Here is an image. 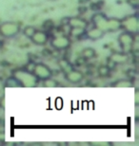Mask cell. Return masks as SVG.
Masks as SVG:
<instances>
[{
	"label": "cell",
	"instance_id": "obj_6",
	"mask_svg": "<svg viewBox=\"0 0 139 146\" xmlns=\"http://www.w3.org/2000/svg\"><path fill=\"white\" fill-rule=\"evenodd\" d=\"M118 42H119L121 48H123V50H129L131 49V48L134 45V37L132 35V33H121L119 36H118Z\"/></svg>",
	"mask_w": 139,
	"mask_h": 146
},
{
	"label": "cell",
	"instance_id": "obj_24",
	"mask_svg": "<svg viewBox=\"0 0 139 146\" xmlns=\"http://www.w3.org/2000/svg\"><path fill=\"white\" fill-rule=\"evenodd\" d=\"M43 27L46 29V31H51L52 28H54V23H52V20H48V21H46L44 23Z\"/></svg>",
	"mask_w": 139,
	"mask_h": 146
},
{
	"label": "cell",
	"instance_id": "obj_13",
	"mask_svg": "<svg viewBox=\"0 0 139 146\" xmlns=\"http://www.w3.org/2000/svg\"><path fill=\"white\" fill-rule=\"evenodd\" d=\"M59 66H60L61 70L64 72V74L73 69V66L71 65V63L69 62V61H67L66 59H62V60L59 61Z\"/></svg>",
	"mask_w": 139,
	"mask_h": 146
},
{
	"label": "cell",
	"instance_id": "obj_9",
	"mask_svg": "<svg viewBox=\"0 0 139 146\" xmlns=\"http://www.w3.org/2000/svg\"><path fill=\"white\" fill-rule=\"evenodd\" d=\"M65 78L71 84H79L84 79V75L81 71L73 69V70L65 73Z\"/></svg>",
	"mask_w": 139,
	"mask_h": 146
},
{
	"label": "cell",
	"instance_id": "obj_19",
	"mask_svg": "<svg viewBox=\"0 0 139 146\" xmlns=\"http://www.w3.org/2000/svg\"><path fill=\"white\" fill-rule=\"evenodd\" d=\"M43 84L45 86H49V87H54V86H57L58 83L56 82L54 79H52V77H50L48 79H45L43 80Z\"/></svg>",
	"mask_w": 139,
	"mask_h": 146
},
{
	"label": "cell",
	"instance_id": "obj_8",
	"mask_svg": "<svg viewBox=\"0 0 139 146\" xmlns=\"http://www.w3.org/2000/svg\"><path fill=\"white\" fill-rule=\"evenodd\" d=\"M30 39L32 40V43H34L35 45L38 46H43L48 42L49 40V35L46 31H35V33H34Z\"/></svg>",
	"mask_w": 139,
	"mask_h": 146
},
{
	"label": "cell",
	"instance_id": "obj_30",
	"mask_svg": "<svg viewBox=\"0 0 139 146\" xmlns=\"http://www.w3.org/2000/svg\"><path fill=\"white\" fill-rule=\"evenodd\" d=\"M54 1H55V0H54Z\"/></svg>",
	"mask_w": 139,
	"mask_h": 146
},
{
	"label": "cell",
	"instance_id": "obj_17",
	"mask_svg": "<svg viewBox=\"0 0 139 146\" xmlns=\"http://www.w3.org/2000/svg\"><path fill=\"white\" fill-rule=\"evenodd\" d=\"M35 31L36 30L34 29V27H32V26H27V27H25V29L23 30V33H24V35L27 36L28 38H31L32 35H34Z\"/></svg>",
	"mask_w": 139,
	"mask_h": 146
},
{
	"label": "cell",
	"instance_id": "obj_10",
	"mask_svg": "<svg viewBox=\"0 0 139 146\" xmlns=\"http://www.w3.org/2000/svg\"><path fill=\"white\" fill-rule=\"evenodd\" d=\"M68 25H69L71 28H79V29H85L86 30L89 23L88 21H86L84 18L75 16V17H72V18H69Z\"/></svg>",
	"mask_w": 139,
	"mask_h": 146
},
{
	"label": "cell",
	"instance_id": "obj_14",
	"mask_svg": "<svg viewBox=\"0 0 139 146\" xmlns=\"http://www.w3.org/2000/svg\"><path fill=\"white\" fill-rule=\"evenodd\" d=\"M96 52L93 48H86L82 50V57L84 58L85 60H90L91 58H93L95 56Z\"/></svg>",
	"mask_w": 139,
	"mask_h": 146
},
{
	"label": "cell",
	"instance_id": "obj_3",
	"mask_svg": "<svg viewBox=\"0 0 139 146\" xmlns=\"http://www.w3.org/2000/svg\"><path fill=\"white\" fill-rule=\"evenodd\" d=\"M121 21V29L130 33H137L139 31V20L136 14L124 17Z\"/></svg>",
	"mask_w": 139,
	"mask_h": 146
},
{
	"label": "cell",
	"instance_id": "obj_12",
	"mask_svg": "<svg viewBox=\"0 0 139 146\" xmlns=\"http://www.w3.org/2000/svg\"><path fill=\"white\" fill-rule=\"evenodd\" d=\"M111 58L116 64H121V63H125L128 60V55L126 53H113L111 56Z\"/></svg>",
	"mask_w": 139,
	"mask_h": 146
},
{
	"label": "cell",
	"instance_id": "obj_23",
	"mask_svg": "<svg viewBox=\"0 0 139 146\" xmlns=\"http://www.w3.org/2000/svg\"><path fill=\"white\" fill-rule=\"evenodd\" d=\"M127 3H128L132 8L135 9V10H136L139 6V0H127Z\"/></svg>",
	"mask_w": 139,
	"mask_h": 146
},
{
	"label": "cell",
	"instance_id": "obj_20",
	"mask_svg": "<svg viewBox=\"0 0 139 146\" xmlns=\"http://www.w3.org/2000/svg\"><path fill=\"white\" fill-rule=\"evenodd\" d=\"M6 86H20V84L18 83V81H17L16 79L13 77V76L8 79L7 82H6Z\"/></svg>",
	"mask_w": 139,
	"mask_h": 146
},
{
	"label": "cell",
	"instance_id": "obj_22",
	"mask_svg": "<svg viewBox=\"0 0 139 146\" xmlns=\"http://www.w3.org/2000/svg\"><path fill=\"white\" fill-rule=\"evenodd\" d=\"M117 64L114 62L113 60L111 59V58H108V64H107V66L109 68H110V70H112V69L115 68V66H116Z\"/></svg>",
	"mask_w": 139,
	"mask_h": 146
},
{
	"label": "cell",
	"instance_id": "obj_21",
	"mask_svg": "<svg viewBox=\"0 0 139 146\" xmlns=\"http://www.w3.org/2000/svg\"><path fill=\"white\" fill-rule=\"evenodd\" d=\"M103 5H104V1H97L95 3H93V4H91V7L93 9V11H98L102 8Z\"/></svg>",
	"mask_w": 139,
	"mask_h": 146
},
{
	"label": "cell",
	"instance_id": "obj_4",
	"mask_svg": "<svg viewBox=\"0 0 139 146\" xmlns=\"http://www.w3.org/2000/svg\"><path fill=\"white\" fill-rule=\"evenodd\" d=\"M20 26L15 22H5L0 25V34L5 38H11L18 34Z\"/></svg>",
	"mask_w": 139,
	"mask_h": 146
},
{
	"label": "cell",
	"instance_id": "obj_18",
	"mask_svg": "<svg viewBox=\"0 0 139 146\" xmlns=\"http://www.w3.org/2000/svg\"><path fill=\"white\" fill-rule=\"evenodd\" d=\"M110 68H108L107 66H101L98 68V74L101 77H107V76L110 74Z\"/></svg>",
	"mask_w": 139,
	"mask_h": 146
},
{
	"label": "cell",
	"instance_id": "obj_16",
	"mask_svg": "<svg viewBox=\"0 0 139 146\" xmlns=\"http://www.w3.org/2000/svg\"><path fill=\"white\" fill-rule=\"evenodd\" d=\"M114 86L117 87H130L132 86V83L130 80H119L114 83Z\"/></svg>",
	"mask_w": 139,
	"mask_h": 146
},
{
	"label": "cell",
	"instance_id": "obj_5",
	"mask_svg": "<svg viewBox=\"0 0 139 146\" xmlns=\"http://www.w3.org/2000/svg\"><path fill=\"white\" fill-rule=\"evenodd\" d=\"M32 73L36 76L37 79H40V80H45L52 76V69L43 63L35 64L32 68Z\"/></svg>",
	"mask_w": 139,
	"mask_h": 146
},
{
	"label": "cell",
	"instance_id": "obj_29",
	"mask_svg": "<svg viewBox=\"0 0 139 146\" xmlns=\"http://www.w3.org/2000/svg\"><path fill=\"white\" fill-rule=\"evenodd\" d=\"M1 46H2V42L0 41V48H1Z\"/></svg>",
	"mask_w": 139,
	"mask_h": 146
},
{
	"label": "cell",
	"instance_id": "obj_1",
	"mask_svg": "<svg viewBox=\"0 0 139 146\" xmlns=\"http://www.w3.org/2000/svg\"><path fill=\"white\" fill-rule=\"evenodd\" d=\"M91 22L94 27L100 29L104 33H113L121 29V21L117 18H107L103 13H95L91 16Z\"/></svg>",
	"mask_w": 139,
	"mask_h": 146
},
{
	"label": "cell",
	"instance_id": "obj_11",
	"mask_svg": "<svg viewBox=\"0 0 139 146\" xmlns=\"http://www.w3.org/2000/svg\"><path fill=\"white\" fill-rule=\"evenodd\" d=\"M105 33L104 31H102L100 29L94 27L93 29H91L90 31H86L85 33V36L88 38V39H91L93 41H96V40H99L100 38H102L104 36Z\"/></svg>",
	"mask_w": 139,
	"mask_h": 146
},
{
	"label": "cell",
	"instance_id": "obj_15",
	"mask_svg": "<svg viewBox=\"0 0 139 146\" xmlns=\"http://www.w3.org/2000/svg\"><path fill=\"white\" fill-rule=\"evenodd\" d=\"M70 33H71V35L73 37L80 38L82 35H85L86 30L85 29H79V28H71Z\"/></svg>",
	"mask_w": 139,
	"mask_h": 146
},
{
	"label": "cell",
	"instance_id": "obj_28",
	"mask_svg": "<svg viewBox=\"0 0 139 146\" xmlns=\"http://www.w3.org/2000/svg\"><path fill=\"white\" fill-rule=\"evenodd\" d=\"M79 1H80V3H87L90 1V0H79Z\"/></svg>",
	"mask_w": 139,
	"mask_h": 146
},
{
	"label": "cell",
	"instance_id": "obj_2",
	"mask_svg": "<svg viewBox=\"0 0 139 146\" xmlns=\"http://www.w3.org/2000/svg\"><path fill=\"white\" fill-rule=\"evenodd\" d=\"M13 74L21 86H34L38 82L36 76L28 69H17L13 71Z\"/></svg>",
	"mask_w": 139,
	"mask_h": 146
},
{
	"label": "cell",
	"instance_id": "obj_26",
	"mask_svg": "<svg viewBox=\"0 0 139 146\" xmlns=\"http://www.w3.org/2000/svg\"><path fill=\"white\" fill-rule=\"evenodd\" d=\"M5 139V133L0 131V142H2Z\"/></svg>",
	"mask_w": 139,
	"mask_h": 146
},
{
	"label": "cell",
	"instance_id": "obj_25",
	"mask_svg": "<svg viewBox=\"0 0 139 146\" xmlns=\"http://www.w3.org/2000/svg\"><path fill=\"white\" fill-rule=\"evenodd\" d=\"M85 61H86V60L84 59L83 57L81 56V58H79V59H77V60L75 61L76 66H82V65H83V64L85 63Z\"/></svg>",
	"mask_w": 139,
	"mask_h": 146
},
{
	"label": "cell",
	"instance_id": "obj_27",
	"mask_svg": "<svg viewBox=\"0 0 139 146\" xmlns=\"http://www.w3.org/2000/svg\"><path fill=\"white\" fill-rule=\"evenodd\" d=\"M135 103H136V104L138 103V93H137V91H136V93H135Z\"/></svg>",
	"mask_w": 139,
	"mask_h": 146
},
{
	"label": "cell",
	"instance_id": "obj_7",
	"mask_svg": "<svg viewBox=\"0 0 139 146\" xmlns=\"http://www.w3.org/2000/svg\"><path fill=\"white\" fill-rule=\"evenodd\" d=\"M51 45L56 49H66L68 48H70L71 40L69 37L65 35L55 36L51 41Z\"/></svg>",
	"mask_w": 139,
	"mask_h": 146
}]
</instances>
